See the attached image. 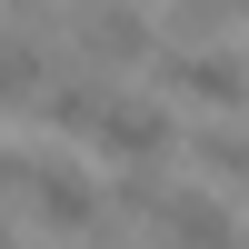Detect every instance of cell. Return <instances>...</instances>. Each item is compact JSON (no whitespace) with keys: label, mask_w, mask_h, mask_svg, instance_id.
I'll use <instances>...</instances> for the list:
<instances>
[{"label":"cell","mask_w":249,"mask_h":249,"mask_svg":"<svg viewBox=\"0 0 249 249\" xmlns=\"http://www.w3.org/2000/svg\"><path fill=\"white\" fill-rule=\"evenodd\" d=\"M40 90H50V40L40 20H20L0 30V110H40Z\"/></svg>","instance_id":"8992f818"},{"label":"cell","mask_w":249,"mask_h":249,"mask_svg":"<svg viewBox=\"0 0 249 249\" xmlns=\"http://www.w3.org/2000/svg\"><path fill=\"white\" fill-rule=\"evenodd\" d=\"M0 249H10V230H0Z\"/></svg>","instance_id":"7c38bea8"},{"label":"cell","mask_w":249,"mask_h":249,"mask_svg":"<svg viewBox=\"0 0 249 249\" xmlns=\"http://www.w3.org/2000/svg\"><path fill=\"white\" fill-rule=\"evenodd\" d=\"M100 80H50V90H40V120H50V130H100Z\"/></svg>","instance_id":"52a82bcc"},{"label":"cell","mask_w":249,"mask_h":249,"mask_svg":"<svg viewBox=\"0 0 249 249\" xmlns=\"http://www.w3.org/2000/svg\"><path fill=\"white\" fill-rule=\"evenodd\" d=\"M190 160H199L210 179H249V130H199Z\"/></svg>","instance_id":"ba28073f"},{"label":"cell","mask_w":249,"mask_h":249,"mask_svg":"<svg viewBox=\"0 0 249 249\" xmlns=\"http://www.w3.org/2000/svg\"><path fill=\"white\" fill-rule=\"evenodd\" d=\"M140 60H150V20H140L130 0H90V10H80V80L140 70Z\"/></svg>","instance_id":"3957f363"},{"label":"cell","mask_w":249,"mask_h":249,"mask_svg":"<svg viewBox=\"0 0 249 249\" xmlns=\"http://www.w3.org/2000/svg\"><path fill=\"white\" fill-rule=\"evenodd\" d=\"M0 10H20V0H0Z\"/></svg>","instance_id":"8fae6325"},{"label":"cell","mask_w":249,"mask_h":249,"mask_svg":"<svg viewBox=\"0 0 249 249\" xmlns=\"http://www.w3.org/2000/svg\"><path fill=\"white\" fill-rule=\"evenodd\" d=\"M160 90L199 100V110H249V60L219 40H179V50H160Z\"/></svg>","instance_id":"6da1fadb"},{"label":"cell","mask_w":249,"mask_h":249,"mask_svg":"<svg viewBox=\"0 0 249 249\" xmlns=\"http://www.w3.org/2000/svg\"><path fill=\"white\" fill-rule=\"evenodd\" d=\"M239 0H170V30H190V40H210L219 20H230Z\"/></svg>","instance_id":"9c48e42d"},{"label":"cell","mask_w":249,"mask_h":249,"mask_svg":"<svg viewBox=\"0 0 249 249\" xmlns=\"http://www.w3.org/2000/svg\"><path fill=\"white\" fill-rule=\"evenodd\" d=\"M100 150H110V160H130V170H160V160H170L179 150V120L170 110H150V100H100Z\"/></svg>","instance_id":"277c9868"},{"label":"cell","mask_w":249,"mask_h":249,"mask_svg":"<svg viewBox=\"0 0 249 249\" xmlns=\"http://www.w3.org/2000/svg\"><path fill=\"white\" fill-rule=\"evenodd\" d=\"M20 199H30V219H40L50 239H90L100 219H110V199H100V190H90V170H70V160H30Z\"/></svg>","instance_id":"7a4b0ae2"},{"label":"cell","mask_w":249,"mask_h":249,"mask_svg":"<svg viewBox=\"0 0 249 249\" xmlns=\"http://www.w3.org/2000/svg\"><path fill=\"white\" fill-rule=\"evenodd\" d=\"M20 179H30V160H20L10 140H0V190H20Z\"/></svg>","instance_id":"30bf717a"},{"label":"cell","mask_w":249,"mask_h":249,"mask_svg":"<svg viewBox=\"0 0 249 249\" xmlns=\"http://www.w3.org/2000/svg\"><path fill=\"white\" fill-rule=\"evenodd\" d=\"M150 230H160V249H239V219L219 210L210 190H170L150 210Z\"/></svg>","instance_id":"5b68a950"}]
</instances>
